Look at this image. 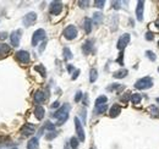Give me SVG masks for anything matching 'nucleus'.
Here are the masks:
<instances>
[{
	"label": "nucleus",
	"mask_w": 159,
	"mask_h": 149,
	"mask_svg": "<svg viewBox=\"0 0 159 149\" xmlns=\"http://www.w3.org/2000/svg\"><path fill=\"white\" fill-rule=\"evenodd\" d=\"M83 28L86 31V33H91V31H92V20L88 18V17H86L85 18V21H83Z\"/></svg>",
	"instance_id": "obj_20"
},
{
	"label": "nucleus",
	"mask_w": 159,
	"mask_h": 149,
	"mask_svg": "<svg viewBox=\"0 0 159 149\" xmlns=\"http://www.w3.org/2000/svg\"><path fill=\"white\" fill-rule=\"evenodd\" d=\"M45 98H47V97H45L44 92H42V90H37L34 93V97H33L35 104H40V103H43L45 100Z\"/></svg>",
	"instance_id": "obj_15"
},
{
	"label": "nucleus",
	"mask_w": 159,
	"mask_h": 149,
	"mask_svg": "<svg viewBox=\"0 0 159 149\" xmlns=\"http://www.w3.org/2000/svg\"><path fill=\"white\" fill-rule=\"evenodd\" d=\"M158 72H159V67H158Z\"/></svg>",
	"instance_id": "obj_51"
},
{
	"label": "nucleus",
	"mask_w": 159,
	"mask_h": 149,
	"mask_svg": "<svg viewBox=\"0 0 159 149\" xmlns=\"http://www.w3.org/2000/svg\"><path fill=\"white\" fill-rule=\"evenodd\" d=\"M130 38H131V37H130V34H129V33L122 34L121 37L119 38V40H117V45H116L117 49L121 50V51L124 50V49L126 48V45L130 43Z\"/></svg>",
	"instance_id": "obj_8"
},
{
	"label": "nucleus",
	"mask_w": 159,
	"mask_h": 149,
	"mask_svg": "<svg viewBox=\"0 0 159 149\" xmlns=\"http://www.w3.org/2000/svg\"><path fill=\"white\" fill-rule=\"evenodd\" d=\"M61 10H63V3L60 1H53L50 4V14L52 15H59L61 12Z\"/></svg>",
	"instance_id": "obj_11"
},
{
	"label": "nucleus",
	"mask_w": 159,
	"mask_h": 149,
	"mask_svg": "<svg viewBox=\"0 0 159 149\" xmlns=\"http://www.w3.org/2000/svg\"><path fill=\"white\" fill-rule=\"evenodd\" d=\"M59 101H54V104H52V109H55V107H59Z\"/></svg>",
	"instance_id": "obj_46"
},
{
	"label": "nucleus",
	"mask_w": 159,
	"mask_h": 149,
	"mask_svg": "<svg viewBox=\"0 0 159 149\" xmlns=\"http://www.w3.org/2000/svg\"><path fill=\"white\" fill-rule=\"evenodd\" d=\"M34 70L38 71V72L42 75L43 77H45V69H44L43 65H37V66H34Z\"/></svg>",
	"instance_id": "obj_29"
},
{
	"label": "nucleus",
	"mask_w": 159,
	"mask_h": 149,
	"mask_svg": "<svg viewBox=\"0 0 159 149\" xmlns=\"http://www.w3.org/2000/svg\"><path fill=\"white\" fill-rule=\"evenodd\" d=\"M83 104L85 105H88V95H87V94L83 95Z\"/></svg>",
	"instance_id": "obj_42"
},
{
	"label": "nucleus",
	"mask_w": 159,
	"mask_h": 149,
	"mask_svg": "<svg viewBox=\"0 0 159 149\" xmlns=\"http://www.w3.org/2000/svg\"><path fill=\"white\" fill-rule=\"evenodd\" d=\"M71 109L70 104H64L61 107H59L58 110H56L54 114H52L53 117H55V119H58V125H63L65 124L66 121H68L69 119V111Z\"/></svg>",
	"instance_id": "obj_1"
},
{
	"label": "nucleus",
	"mask_w": 159,
	"mask_h": 149,
	"mask_svg": "<svg viewBox=\"0 0 159 149\" xmlns=\"http://www.w3.org/2000/svg\"><path fill=\"white\" fill-rule=\"evenodd\" d=\"M40 40H45V31L43 28L37 29L32 35V45L33 47H37L38 43Z\"/></svg>",
	"instance_id": "obj_3"
},
{
	"label": "nucleus",
	"mask_w": 159,
	"mask_h": 149,
	"mask_svg": "<svg viewBox=\"0 0 159 149\" xmlns=\"http://www.w3.org/2000/svg\"><path fill=\"white\" fill-rule=\"evenodd\" d=\"M124 87L120 86V84H111L108 87V90H114V89H122Z\"/></svg>",
	"instance_id": "obj_34"
},
{
	"label": "nucleus",
	"mask_w": 159,
	"mask_h": 149,
	"mask_svg": "<svg viewBox=\"0 0 159 149\" xmlns=\"http://www.w3.org/2000/svg\"><path fill=\"white\" fill-rule=\"evenodd\" d=\"M156 101H157V103H158V104H159V97H158V98L156 99Z\"/></svg>",
	"instance_id": "obj_50"
},
{
	"label": "nucleus",
	"mask_w": 159,
	"mask_h": 149,
	"mask_svg": "<svg viewBox=\"0 0 159 149\" xmlns=\"http://www.w3.org/2000/svg\"><path fill=\"white\" fill-rule=\"evenodd\" d=\"M145 38H146V40H153L154 39V34H153L152 32H147L145 34Z\"/></svg>",
	"instance_id": "obj_35"
},
{
	"label": "nucleus",
	"mask_w": 159,
	"mask_h": 149,
	"mask_svg": "<svg viewBox=\"0 0 159 149\" xmlns=\"http://www.w3.org/2000/svg\"><path fill=\"white\" fill-rule=\"evenodd\" d=\"M141 100H142V97L138 93H135L131 95V103H133V104H140Z\"/></svg>",
	"instance_id": "obj_25"
},
{
	"label": "nucleus",
	"mask_w": 159,
	"mask_h": 149,
	"mask_svg": "<svg viewBox=\"0 0 159 149\" xmlns=\"http://www.w3.org/2000/svg\"><path fill=\"white\" fill-rule=\"evenodd\" d=\"M156 24L158 26V28H159V18H158V20H157V21H156Z\"/></svg>",
	"instance_id": "obj_48"
},
{
	"label": "nucleus",
	"mask_w": 159,
	"mask_h": 149,
	"mask_svg": "<svg viewBox=\"0 0 159 149\" xmlns=\"http://www.w3.org/2000/svg\"><path fill=\"white\" fill-rule=\"evenodd\" d=\"M78 4H80L81 7H86L87 4H88V1H78Z\"/></svg>",
	"instance_id": "obj_43"
},
{
	"label": "nucleus",
	"mask_w": 159,
	"mask_h": 149,
	"mask_svg": "<svg viewBox=\"0 0 159 149\" xmlns=\"http://www.w3.org/2000/svg\"><path fill=\"white\" fill-rule=\"evenodd\" d=\"M102 20H103V14L102 12H94L93 14V22L96 24H99L102 22Z\"/></svg>",
	"instance_id": "obj_23"
},
{
	"label": "nucleus",
	"mask_w": 159,
	"mask_h": 149,
	"mask_svg": "<svg viewBox=\"0 0 159 149\" xmlns=\"http://www.w3.org/2000/svg\"><path fill=\"white\" fill-rule=\"evenodd\" d=\"M93 43H94L93 39H88L83 43V45H82V51H83L85 55H89L92 51H93Z\"/></svg>",
	"instance_id": "obj_10"
},
{
	"label": "nucleus",
	"mask_w": 159,
	"mask_h": 149,
	"mask_svg": "<svg viewBox=\"0 0 159 149\" xmlns=\"http://www.w3.org/2000/svg\"><path fill=\"white\" fill-rule=\"evenodd\" d=\"M12 149H17V148H12Z\"/></svg>",
	"instance_id": "obj_52"
},
{
	"label": "nucleus",
	"mask_w": 159,
	"mask_h": 149,
	"mask_svg": "<svg viewBox=\"0 0 159 149\" xmlns=\"http://www.w3.org/2000/svg\"><path fill=\"white\" fill-rule=\"evenodd\" d=\"M81 116H82V122L85 124V122H86V110L85 109L81 110Z\"/></svg>",
	"instance_id": "obj_37"
},
{
	"label": "nucleus",
	"mask_w": 159,
	"mask_h": 149,
	"mask_svg": "<svg viewBox=\"0 0 159 149\" xmlns=\"http://www.w3.org/2000/svg\"><path fill=\"white\" fill-rule=\"evenodd\" d=\"M127 73H129V71L126 69H121V70L115 71V72L113 73V76H114V78H124V77L127 76Z\"/></svg>",
	"instance_id": "obj_18"
},
{
	"label": "nucleus",
	"mask_w": 159,
	"mask_h": 149,
	"mask_svg": "<svg viewBox=\"0 0 159 149\" xmlns=\"http://www.w3.org/2000/svg\"><path fill=\"white\" fill-rule=\"evenodd\" d=\"M63 34H64V37L68 40H72V39H75L76 37H77V28H76L75 26L70 24V26H68V27L64 29Z\"/></svg>",
	"instance_id": "obj_4"
},
{
	"label": "nucleus",
	"mask_w": 159,
	"mask_h": 149,
	"mask_svg": "<svg viewBox=\"0 0 159 149\" xmlns=\"http://www.w3.org/2000/svg\"><path fill=\"white\" fill-rule=\"evenodd\" d=\"M63 53H64V59H65L66 61L72 59V53H71V50H70L69 48H64Z\"/></svg>",
	"instance_id": "obj_27"
},
{
	"label": "nucleus",
	"mask_w": 159,
	"mask_h": 149,
	"mask_svg": "<svg viewBox=\"0 0 159 149\" xmlns=\"http://www.w3.org/2000/svg\"><path fill=\"white\" fill-rule=\"evenodd\" d=\"M108 109V105L106 104H103V105H97L94 107V115H100L103 114V112H105Z\"/></svg>",
	"instance_id": "obj_21"
},
{
	"label": "nucleus",
	"mask_w": 159,
	"mask_h": 149,
	"mask_svg": "<svg viewBox=\"0 0 159 149\" xmlns=\"http://www.w3.org/2000/svg\"><path fill=\"white\" fill-rule=\"evenodd\" d=\"M43 128H44V130H49L50 132H53L54 130H55V125L54 124H52V122H47V124H45L44 126H43Z\"/></svg>",
	"instance_id": "obj_31"
},
{
	"label": "nucleus",
	"mask_w": 159,
	"mask_h": 149,
	"mask_svg": "<svg viewBox=\"0 0 159 149\" xmlns=\"http://www.w3.org/2000/svg\"><path fill=\"white\" fill-rule=\"evenodd\" d=\"M92 149H96V148H92Z\"/></svg>",
	"instance_id": "obj_53"
},
{
	"label": "nucleus",
	"mask_w": 159,
	"mask_h": 149,
	"mask_svg": "<svg viewBox=\"0 0 159 149\" xmlns=\"http://www.w3.org/2000/svg\"><path fill=\"white\" fill-rule=\"evenodd\" d=\"M97 78H98V72H97L96 69H92L91 72H89V81H91V83H94V82L97 81Z\"/></svg>",
	"instance_id": "obj_24"
},
{
	"label": "nucleus",
	"mask_w": 159,
	"mask_h": 149,
	"mask_svg": "<svg viewBox=\"0 0 159 149\" xmlns=\"http://www.w3.org/2000/svg\"><path fill=\"white\" fill-rule=\"evenodd\" d=\"M152 86H153V81L151 77H143V78H140L135 83V88L140 90H145V89L151 88Z\"/></svg>",
	"instance_id": "obj_2"
},
{
	"label": "nucleus",
	"mask_w": 159,
	"mask_h": 149,
	"mask_svg": "<svg viewBox=\"0 0 159 149\" xmlns=\"http://www.w3.org/2000/svg\"><path fill=\"white\" fill-rule=\"evenodd\" d=\"M129 97H130L129 94H125V95H122V97H121V100H122V101H127V99H129ZM130 98H131V97H130Z\"/></svg>",
	"instance_id": "obj_44"
},
{
	"label": "nucleus",
	"mask_w": 159,
	"mask_h": 149,
	"mask_svg": "<svg viewBox=\"0 0 159 149\" xmlns=\"http://www.w3.org/2000/svg\"><path fill=\"white\" fill-rule=\"evenodd\" d=\"M35 132V127L32 124H25L21 128V133L23 136H31Z\"/></svg>",
	"instance_id": "obj_12"
},
{
	"label": "nucleus",
	"mask_w": 159,
	"mask_h": 149,
	"mask_svg": "<svg viewBox=\"0 0 159 149\" xmlns=\"http://www.w3.org/2000/svg\"><path fill=\"white\" fill-rule=\"evenodd\" d=\"M75 128H76V133H77L78 141L80 142H85V139H86L85 131H83V127H82V122L80 121L78 117H75Z\"/></svg>",
	"instance_id": "obj_5"
},
{
	"label": "nucleus",
	"mask_w": 159,
	"mask_h": 149,
	"mask_svg": "<svg viewBox=\"0 0 159 149\" xmlns=\"http://www.w3.org/2000/svg\"><path fill=\"white\" fill-rule=\"evenodd\" d=\"M78 75H80V70H75V72H74V75H72V80H76V78H77Z\"/></svg>",
	"instance_id": "obj_40"
},
{
	"label": "nucleus",
	"mask_w": 159,
	"mask_h": 149,
	"mask_svg": "<svg viewBox=\"0 0 159 149\" xmlns=\"http://www.w3.org/2000/svg\"><path fill=\"white\" fill-rule=\"evenodd\" d=\"M121 112V106L119 104H114L111 107H110V110H109V116L110 117H116V116H119V114Z\"/></svg>",
	"instance_id": "obj_14"
},
{
	"label": "nucleus",
	"mask_w": 159,
	"mask_h": 149,
	"mask_svg": "<svg viewBox=\"0 0 159 149\" xmlns=\"http://www.w3.org/2000/svg\"><path fill=\"white\" fill-rule=\"evenodd\" d=\"M113 4H114V5H113V7H114V9H120V6H119V1H114V3H113Z\"/></svg>",
	"instance_id": "obj_45"
},
{
	"label": "nucleus",
	"mask_w": 159,
	"mask_h": 149,
	"mask_svg": "<svg viewBox=\"0 0 159 149\" xmlns=\"http://www.w3.org/2000/svg\"><path fill=\"white\" fill-rule=\"evenodd\" d=\"M82 97H83V94H82V92H77V93H76V95H75V101L76 103H78L81 99H82Z\"/></svg>",
	"instance_id": "obj_36"
},
{
	"label": "nucleus",
	"mask_w": 159,
	"mask_h": 149,
	"mask_svg": "<svg viewBox=\"0 0 159 149\" xmlns=\"http://www.w3.org/2000/svg\"><path fill=\"white\" fill-rule=\"evenodd\" d=\"M35 20H37V14L35 12H28L27 15H25L23 18H22V22H23V26L25 27H29V26H32Z\"/></svg>",
	"instance_id": "obj_7"
},
{
	"label": "nucleus",
	"mask_w": 159,
	"mask_h": 149,
	"mask_svg": "<svg viewBox=\"0 0 159 149\" xmlns=\"http://www.w3.org/2000/svg\"><path fill=\"white\" fill-rule=\"evenodd\" d=\"M9 51H10V47L8 44L0 43V59H1L3 56H5L6 54H9Z\"/></svg>",
	"instance_id": "obj_19"
},
{
	"label": "nucleus",
	"mask_w": 159,
	"mask_h": 149,
	"mask_svg": "<svg viewBox=\"0 0 159 149\" xmlns=\"http://www.w3.org/2000/svg\"><path fill=\"white\" fill-rule=\"evenodd\" d=\"M22 31L21 29H17V31H14L10 35V40H11V45L12 47H18L20 45V39H21V34Z\"/></svg>",
	"instance_id": "obj_9"
},
{
	"label": "nucleus",
	"mask_w": 159,
	"mask_h": 149,
	"mask_svg": "<svg viewBox=\"0 0 159 149\" xmlns=\"http://www.w3.org/2000/svg\"><path fill=\"white\" fill-rule=\"evenodd\" d=\"M146 56H147V58L149 59L151 61H156V60H157L156 54L153 53V51H151V50H147V51H146Z\"/></svg>",
	"instance_id": "obj_30"
},
{
	"label": "nucleus",
	"mask_w": 159,
	"mask_h": 149,
	"mask_svg": "<svg viewBox=\"0 0 159 149\" xmlns=\"http://www.w3.org/2000/svg\"><path fill=\"white\" fill-rule=\"evenodd\" d=\"M64 149H69V146H68V144H65V147H64Z\"/></svg>",
	"instance_id": "obj_49"
},
{
	"label": "nucleus",
	"mask_w": 159,
	"mask_h": 149,
	"mask_svg": "<svg viewBox=\"0 0 159 149\" xmlns=\"http://www.w3.org/2000/svg\"><path fill=\"white\" fill-rule=\"evenodd\" d=\"M45 44H47V42H44L42 43V45H40V48H39V53H43V50H44V48H45Z\"/></svg>",
	"instance_id": "obj_41"
},
{
	"label": "nucleus",
	"mask_w": 159,
	"mask_h": 149,
	"mask_svg": "<svg viewBox=\"0 0 159 149\" xmlns=\"http://www.w3.org/2000/svg\"><path fill=\"white\" fill-rule=\"evenodd\" d=\"M56 136H58V133H56L55 131H53V132L48 133V135H45V139H47V141H50V139H53V138H55Z\"/></svg>",
	"instance_id": "obj_32"
},
{
	"label": "nucleus",
	"mask_w": 159,
	"mask_h": 149,
	"mask_svg": "<svg viewBox=\"0 0 159 149\" xmlns=\"http://www.w3.org/2000/svg\"><path fill=\"white\" fill-rule=\"evenodd\" d=\"M15 58H16V60L18 61L20 64H28L29 63V53L26 50H20L16 53V55H15Z\"/></svg>",
	"instance_id": "obj_6"
},
{
	"label": "nucleus",
	"mask_w": 159,
	"mask_h": 149,
	"mask_svg": "<svg viewBox=\"0 0 159 149\" xmlns=\"http://www.w3.org/2000/svg\"><path fill=\"white\" fill-rule=\"evenodd\" d=\"M143 9H145V3L138 1L137 7H136V17H137L138 21H142L143 20Z\"/></svg>",
	"instance_id": "obj_13"
},
{
	"label": "nucleus",
	"mask_w": 159,
	"mask_h": 149,
	"mask_svg": "<svg viewBox=\"0 0 159 149\" xmlns=\"http://www.w3.org/2000/svg\"><path fill=\"white\" fill-rule=\"evenodd\" d=\"M104 4H105V1H104V0H96V1H94V6L99 7V9H103Z\"/></svg>",
	"instance_id": "obj_33"
},
{
	"label": "nucleus",
	"mask_w": 159,
	"mask_h": 149,
	"mask_svg": "<svg viewBox=\"0 0 159 149\" xmlns=\"http://www.w3.org/2000/svg\"><path fill=\"white\" fill-rule=\"evenodd\" d=\"M8 38V33L6 32H0V40H5Z\"/></svg>",
	"instance_id": "obj_38"
},
{
	"label": "nucleus",
	"mask_w": 159,
	"mask_h": 149,
	"mask_svg": "<svg viewBox=\"0 0 159 149\" xmlns=\"http://www.w3.org/2000/svg\"><path fill=\"white\" fill-rule=\"evenodd\" d=\"M39 148V142H38V138L37 137H33L31 138L27 143V149H38Z\"/></svg>",
	"instance_id": "obj_17"
},
{
	"label": "nucleus",
	"mask_w": 159,
	"mask_h": 149,
	"mask_svg": "<svg viewBox=\"0 0 159 149\" xmlns=\"http://www.w3.org/2000/svg\"><path fill=\"white\" fill-rule=\"evenodd\" d=\"M148 111L151 112L152 116H154V117H157V119H159V109L156 105H149V106H148Z\"/></svg>",
	"instance_id": "obj_22"
},
{
	"label": "nucleus",
	"mask_w": 159,
	"mask_h": 149,
	"mask_svg": "<svg viewBox=\"0 0 159 149\" xmlns=\"http://www.w3.org/2000/svg\"><path fill=\"white\" fill-rule=\"evenodd\" d=\"M122 56H124V53H122V51H121V53H120V56H119V59L116 60V61H117V63H119L120 65H124V61H122Z\"/></svg>",
	"instance_id": "obj_39"
},
{
	"label": "nucleus",
	"mask_w": 159,
	"mask_h": 149,
	"mask_svg": "<svg viewBox=\"0 0 159 149\" xmlns=\"http://www.w3.org/2000/svg\"><path fill=\"white\" fill-rule=\"evenodd\" d=\"M106 101H108V98L105 95H100L98 97V98L96 99V106L97 105H103V104H106Z\"/></svg>",
	"instance_id": "obj_26"
},
{
	"label": "nucleus",
	"mask_w": 159,
	"mask_h": 149,
	"mask_svg": "<svg viewBox=\"0 0 159 149\" xmlns=\"http://www.w3.org/2000/svg\"><path fill=\"white\" fill-rule=\"evenodd\" d=\"M68 70H69V72H71V71H74V66H69V67H68Z\"/></svg>",
	"instance_id": "obj_47"
},
{
	"label": "nucleus",
	"mask_w": 159,
	"mask_h": 149,
	"mask_svg": "<svg viewBox=\"0 0 159 149\" xmlns=\"http://www.w3.org/2000/svg\"><path fill=\"white\" fill-rule=\"evenodd\" d=\"M44 114H45V110H44V107L43 106H35V109H34V116L37 117V120H42L43 117H44Z\"/></svg>",
	"instance_id": "obj_16"
},
{
	"label": "nucleus",
	"mask_w": 159,
	"mask_h": 149,
	"mask_svg": "<svg viewBox=\"0 0 159 149\" xmlns=\"http://www.w3.org/2000/svg\"><path fill=\"white\" fill-rule=\"evenodd\" d=\"M78 144H80V141H78V138L72 137V138H71V139H70V146H71V148H72V149H77Z\"/></svg>",
	"instance_id": "obj_28"
}]
</instances>
